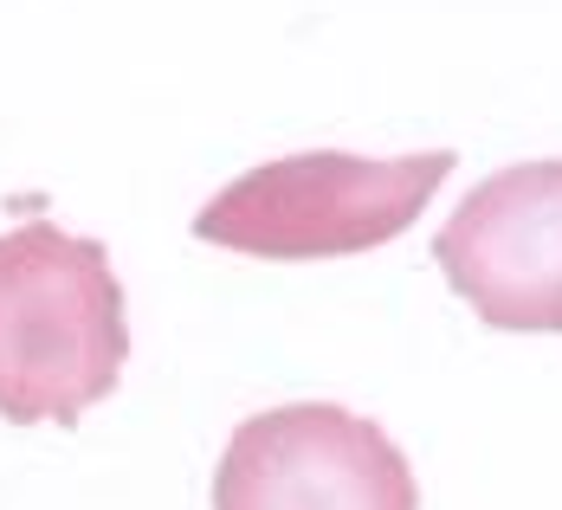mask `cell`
<instances>
[{
  "label": "cell",
  "mask_w": 562,
  "mask_h": 510,
  "mask_svg": "<svg viewBox=\"0 0 562 510\" xmlns=\"http://www.w3.org/2000/svg\"><path fill=\"white\" fill-rule=\"evenodd\" d=\"M434 259L492 330L562 337V162L485 174L434 233Z\"/></svg>",
  "instance_id": "4"
},
{
  "label": "cell",
  "mask_w": 562,
  "mask_h": 510,
  "mask_svg": "<svg viewBox=\"0 0 562 510\" xmlns=\"http://www.w3.org/2000/svg\"><path fill=\"white\" fill-rule=\"evenodd\" d=\"M214 510H420L414 465L337 400H284L233 427Z\"/></svg>",
  "instance_id": "3"
},
{
  "label": "cell",
  "mask_w": 562,
  "mask_h": 510,
  "mask_svg": "<svg viewBox=\"0 0 562 510\" xmlns=\"http://www.w3.org/2000/svg\"><path fill=\"white\" fill-rule=\"evenodd\" d=\"M130 317L98 239L20 220L0 233V420L78 427L123 382Z\"/></svg>",
  "instance_id": "1"
},
{
  "label": "cell",
  "mask_w": 562,
  "mask_h": 510,
  "mask_svg": "<svg viewBox=\"0 0 562 510\" xmlns=\"http://www.w3.org/2000/svg\"><path fill=\"white\" fill-rule=\"evenodd\" d=\"M452 174V149L420 156H279L233 174L194 214V239L246 259H349L375 252L420 220Z\"/></svg>",
  "instance_id": "2"
}]
</instances>
